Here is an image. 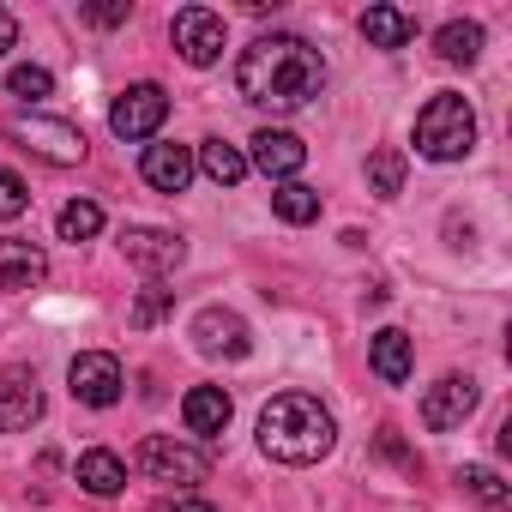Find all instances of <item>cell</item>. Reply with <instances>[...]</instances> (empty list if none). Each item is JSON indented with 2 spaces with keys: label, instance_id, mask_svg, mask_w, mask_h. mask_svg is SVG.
Segmentation results:
<instances>
[{
  "label": "cell",
  "instance_id": "1",
  "mask_svg": "<svg viewBox=\"0 0 512 512\" xmlns=\"http://www.w3.org/2000/svg\"><path fill=\"white\" fill-rule=\"evenodd\" d=\"M235 91L253 109H272V115H296L326 91V61L308 37L296 31H272V37H253L235 61Z\"/></svg>",
  "mask_w": 512,
  "mask_h": 512
},
{
  "label": "cell",
  "instance_id": "2",
  "mask_svg": "<svg viewBox=\"0 0 512 512\" xmlns=\"http://www.w3.org/2000/svg\"><path fill=\"white\" fill-rule=\"evenodd\" d=\"M338 446V422L320 398L308 392H278L260 410V452L278 464H320Z\"/></svg>",
  "mask_w": 512,
  "mask_h": 512
},
{
  "label": "cell",
  "instance_id": "3",
  "mask_svg": "<svg viewBox=\"0 0 512 512\" xmlns=\"http://www.w3.org/2000/svg\"><path fill=\"white\" fill-rule=\"evenodd\" d=\"M416 151L428 163H458L476 151V109L458 97V91H434L422 109H416Z\"/></svg>",
  "mask_w": 512,
  "mask_h": 512
},
{
  "label": "cell",
  "instance_id": "4",
  "mask_svg": "<svg viewBox=\"0 0 512 512\" xmlns=\"http://www.w3.org/2000/svg\"><path fill=\"white\" fill-rule=\"evenodd\" d=\"M133 464H139L151 482H175V488H193V482H205V470H211V458H205L199 446H181V440H169V434H145L139 452H133Z\"/></svg>",
  "mask_w": 512,
  "mask_h": 512
},
{
  "label": "cell",
  "instance_id": "5",
  "mask_svg": "<svg viewBox=\"0 0 512 512\" xmlns=\"http://www.w3.org/2000/svg\"><path fill=\"white\" fill-rule=\"evenodd\" d=\"M163 121H169V97H163V85H151V79H145V85H127V91L109 103V133L127 139V145H133V139H151Z\"/></svg>",
  "mask_w": 512,
  "mask_h": 512
},
{
  "label": "cell",
  "instance_id": "6",
  "mask_svg": "<svg viewBox=\"0 0 512 512\" xmlns=\"http://www.w3.org/2000/svg\"><path fill=\"white\" fill-rule=\"evenodd\" d=\"M187 332H193V350H199V356H211V362H241V356L253 350L247 320H241V314H229V308H199Z\"/></svg>",
  "mask_w": 512,
  "mask_h": 512
},
{
  "label": "cell",
  "instance_id": "7",
  "mask_svg": "<svg viewBox=\"0 0 512 512\" xmlns=\"http://www.w3.org/2000/svg\"><path fill=\"white\" fill-rule=\"evenodd\" d=\"M476 404H482V386H476L470 374H440V380L422 392V428H434V434L464 428Z\"/></svg>",
  "mask_w": 512,
  "mask_h": 512
},
{
  "label": "cell",
  "instance_id": "8",
  "mask_svg": "<svg viewBox=\"0 0 512 512\" xmlns=\"http://www.w3.org/2000/svg\"><path fill=\"white\" fill-rule=\"evenodd\" d=\"M121 253H127L145 278H169V272H181V260H187V241H181L175 229L133 223V229H121Z\"/></svg>",
  "mask_w": 512,
  "mask_h": 512
},
{
  "label": "cell",
  "instance_id": "9",
  "mask_svg": "<svg viewBox=\"0 0 512 512\" xmlns=\"http://www.w3.org/2000/svg\"><path fill=\"white\" fill-rule=\"evenodd\" d=\"M67 386H73V398L79 404H91V410H109V404H121V362L109 356V350H85V356H73V368H67Z\"/></svg>",
  "mask_w": 512,
  "mask_h": 512
},
{
  "label": "cell",
  "instance_id": "10",
  "mask_svg": "<svg viewBox=\"0 0 512 512\" xmlns=\"http://www.w3.org/2000/svg\"><path fill=\"white\" fill-rule=\"evenodd\" d=\"M169 37H175V49H181L187 67H211V61L223 55V13H211V7H181L175 25H169Z\"/></svg>",
  "mask_w": 512,
  "mask_h": 512
},
{
  "label": "cell",
  "instance_id": "11",
  "mask_svg": "<svg viewBox=\"0 0 512 512\" xmlns=\"http://www.w3.org/2000/svg\"><path fill=\"white\" fill-rule=\"evenodd\" d=\"M13 139H25L37 157H49V163H79L85 157V133L73 127V121H49V115H19L13 121Z\"/></svg>",
  "mask_w": 512,
  "mask_h": 512
},
{
  "label": "cell",
  "instance_id": "12",
  "mask_svg": "<svg viewBox=\"0 0 512 512\" xmlns=\"http://www.w3.org/2000/svg\"><path fill=\"white\" fill-rule=\"evenodd\" d=\"M247 145H253L247 169H260V175H272V181H296V169L308 163V145H302L290 127H260Z\"/></svg>",
  "mask_w": 512,
  "mask_h": 512
},
{
  "label": "cell",
  "instance_id": "13",
  "mask_svg": "<svg viewBox=\"0 0 512 512\" xmlns=\"http://www.w3.org/2000/svg\"><path fill=\"white\" fill-rule=\"evenodd\" d=\"M37 416H43V386H37V374L7 368V374H0V434H25Z\"/></svg>",
  "mask_w": 512,
  "mask_h": 512
},
{
  "label": "cell",
  "instance_id": "14",
  "mask_svg": "<svg viewBox=\"0 0 512 512\" xmlns=\"http://www.w3.org/2000/svg\"><path fill=\"white\" fill-rule=\"evenodd\" d=\"M49 278V253L25 235H0V290H37Z\"/></svg>",
  "mask_w": 512,
  "mask_h": 512
},
{
  "label": "cell",
  "instance_id": "15",
  "mask_svg": "<svg viewBox=\"0 0 512 512\" xmlns=\"http://www.w3.org/2000/svg\"><path fill=\"white\" fill-rule=\"evenodd\" d=\"M229 416H235V404H229L223 386H193V392L181 398V422H187V434H199V440H217V434L229 428Z\"/></svg>",
  "mask_w": 512,
  "mask_h": 512
},
{
  "label": "cell",
  "instance_id": "16",
  "mask_svg": "<svg viewBox=\"0 0 512 512\" xmlns=\"http://www.w3.org/2000/svg\"><path fill=\"white\" fill-rule=\"evenodd\" d=\"M139 175H145L157 193H187V181H193V151H187V145H145Z\"/></svg>",
  "mask_w": 512,
  "mask_h": 512
},
{
  "label": "cell",
  "instance_id": "17",
  "mask_svg": "<svg viewBox=\"0 0 512 512\" xmlns=\"http://www.w3.org/2000/svg\"><path fill=\"white\" fill-rule=\"evenodd\" d=\"M79 488L85 494H121L127 488V458L121 452H109V446H91V452H79Z\"/></svg>",
  "mask_w": 512,
  "mask_h": 512
},
{
  "label": "cell",
  "instance_id": "18",
  "mask_svg": "<svg viewBox=\"0 0 512 512\" xmlns=\"http://www.w3.org/2000/svg\"><path fill=\"white\" fill-rule=\"evenodd\" d=\"M368 362H374V374L386 380V386H404L410 380V332H398V326H386V332H374V344H368Z\"/></svg>",
  "mask_w": 512,
  "mask_h": 512
},
{
  "label": "cell",
  "instance_id": "19",
  "mask_svg": "<svg viewBox=\"0 0 512 512\" xmlns=\"http://www.w3.org/2000/svg\"><path fill=\"white\" fill-rule=\"evenodd\" d=\"M362 37H368V49H404V43H416V19L404 7H368Z\"/></svg>",
  "mask_w": 512,
  "mask_h": 512
},
{
  "label": "cell",
  "instance_id": "20",
  "mask_svg": "<svg viewBox=\"0 0 512 512\" xmlns=\"http://www.w3.org/2000/svg\"><path fill=\"white\" fill-rule=\"evenodd\" d=\"M193 169H205L217 187H235V181L247 175V151H235L229 139H205V145H199V157H193Z\"/></svg>",
  "mask_w": 512,
  "mask_h": 512
},
{
  "label": "cell",
  "instance_id": "21",
  "mask_svg": "<svg viewBox=\"0 0 512 512\" xmlns=\"http://www.w3.org/2000/svg\"><path fill=\"white\" fill-rule=\"evenodd\" d=\"M434 49H440V61H452V67H470V61H482V25H470V19H452V25H440Z\"/></svg>",
  "mask_w": 512,
  "mask_h": 512
},
{
  "label": "cell",
  "instance_id": "22",
  "mask_svg": "<svg viewBox=\"0 0 512 512\" xmlns=\"http://www.w3.org/2000/svg\"><path fill=\"white\" fill-rule=\"evenodd\" d=\"M272 211H278L284 223H314V217H320V193L302 187V181H278V187H272Z\"/></svg>",
  "mask_w": 512,
  "mask_h": 512
},
{
  "label": "cell",
  "instance_id": "23",
  "mask_svg": "<svg viewBox=\"0 0 512 512\" xmlns=\"http://www.w3.org/2000/svg\"><path fill=\"white\" fill-rule=\"evenodd\" d=\"M368 187H374L380 199H398V193H404V151L380 145V151L368 157Z\"/></svg>",
  "mask_w": 512,
  "mask_h": 512
},
{
  "label": "cell",
  "instance_id": "24",
  "mask_svg": "<svg viewBox=\"0 0 512 512\" xmlns=\"http://www.w3.org/2000/svg\"><path fill=\"white\" fill-rule=\"evenodd\" d=\"M55 229H61V241H91L103 229V205L97 199H73V205H61Z\"/></svg>",
  "mask_w": 512,
  "mask_h": 512
},
{
  "label": "cell",
  "instance_id": "25",
  "mask_svg": "<svg viewBox=\"0 0 512 512\" xmlns=\"http://www.w3.org/2000/svg\"><path fill=\"white\" fill-rule=\"evenodd\" d=\"M458 482H464L482 506H494V512H500V506H512V488H506V482H500V470H488V464H464V470H458Z\"/></svg>",
  "mask_w": 512,
  "mask_h": 512
},
{
  "label": "cell",
  "instance_id": "26",
  "mask_svg": "<svg viewBox=\"0 0 512 512\" xmlns=\"http://www.w3.org/2000/svg\"><path fill=\"white\" fill-rule=\"evenodd\" d=\"M7 91H13V97H25V103H43V97L55 91V79H49V67H31V61H25V67H13V73H7Z\"/></svg>",
  "mask_w": 512,
  "mask_h": 512
},
{
  "label": "cell",
  "instance_id": "27",
  "mask_svg": "<svg viewBox=\"0 0 512 512\" xmlns=\"http://www.w3.org/2000/svg\"><path fill=\"white\" fill-rule=\"evenodd\" d=\"M169 302H175V290H157V284H151V290L133 302V326H139V332H151V326L169 314Z\"/></svg>",
  "mask_w": 512,
  "mask_h": 512
},
{
  "label": "cell",
  "instance_id": "28",
  "mask_svg": "<svg viewBox=\"0 0 512 512\" xmlns=\"http://www.w3.org/2000/svg\"><path fill=\"white\" fill-rule=\"evenodd\" d=\"M25 205H31L25 181H19L13 169H0V223H13V217H25Z\"/></svg>",
  "mask_w": 512,
  "mask_h": 512
},
{
  "label": "cell",
  "instance_id": "29",
  "mask_svg": "<svg viewBox=\"0 0 512 512\" xmlns=\"http://www.w3.org/2000/svg\"><path fill=\"white\" fill-rule=\"evenodd\" d=\"M127 13H133L127 0H109V7H85V19H91V25H127Z\"/></svg>",
  "mask_w": 512,
  "mask_h": 512
},
{
  "label": "cell",
  "instance_id": "30",
  "mask_svg": "<svg viewBox=\"0 0 512 512\" xmlns=\"http://www.w3.org/2000/svg\"><path fill=\"white\" fill-rule=\"evenodd\" d=\"M13 43H19V19H13V13H7V7H0V55H7V49H13Z\"/></svg>",
  "mask_w": 512,
  "mask_h": 512
},
{
  "label": "cell",
  "instance_id": "31",
  "mask_svg": "<svg viewBox=\"0 0 512 512\" xmlns=\"http://www.w3.org/2000/svg\"><path fill=\"white\" fill-rule=\"evenodd\" d=\"M163 512H217V506H211V500H193V494H181V500H169Z\"/></svg>",
  "mask_w": 512,
  "mask_h": 512
}]
</instances>
